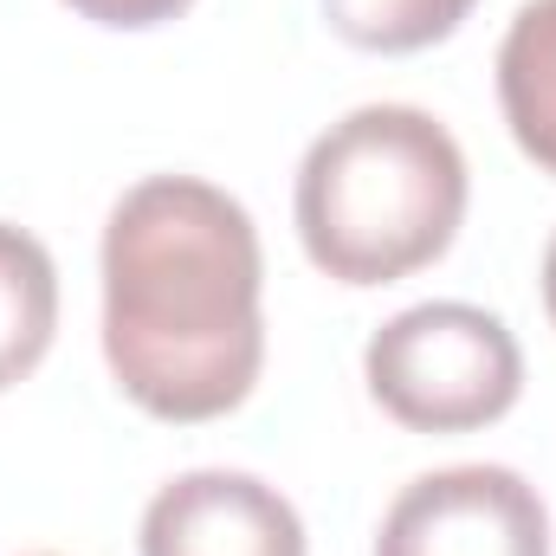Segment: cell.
I'll return each instance as SVG.
<instances>
[{
  "label": "cell",
  "instance_id": "obj_1",
  "mask_svg": "<svg viewBox=\"0 0 556 556\" xmlns=\"http://www.w3.org/2000/svg\"><path fill=\"white\" fill-rule=\"evenodd\" d=\"M253 214L194 175L137 181L104 227V356L155 420L240 408L266 363Z\"/></svg>",
  "mask_w": 556,
  "mask_h": 556
},
{
  "label": "cell",
  "instance_id": "obj_2",
  "mask_svg": "<svg viewBox=\"0 0 556 556\" xmlns=\"http://www.w3.org/2000/svg\"><path fill=\"white\" fill-rule=\"evenodd\" d=\"M466 220V155L415 104H363L304 149L298 240L337 285L433 266Z\"/></svg>",
  "mask_w": 556,
  "mask_h": 556
},
{
  "label": "cell",
  "instance_id": "obj_3",
  "mask_svg": "<svg viewBox=\"0 0 556 556\" xmlns=\"http://www.w3.org/2000/svg\"><path fill=\"white\" fill-rule=\"evenodd\" d=\"M369 395L415 433H472L525 389L518 337L479 304H415L363 350Z\"/></svg>",
  "mask_w": 556,
  "mask_h": 556
},
{
  "label": "cell",
  "instance_id": "obj_4",
  "mask_svg": "<svg viewBox=\"0 0 556 556\" xmlns=\"http://www.w3.org/2000/svg\"><path fill=\"white\" fill-rule=\"evenodd\" d=\"M376 556H551V511L511 466H446L389 505Z\"/></svg>",
  "mask_w": 556,
  "mask_h": 556
},
{
  "label": "cell",
  "instance_id": "obj_5",
  "mask_svg": "<svg viewBox=\"0 0 556 556\" xmlns=\"http://www.w3.org/2000/svg\"><path fill=\"white\" fill-rule=\"evenodd\" d=\"M142 556H304V525L253 472H181L142 511Z\"/></svg>",
  "mask_w": 556,
  "mask_h": 556
},
{
  "label": "cell",
  "instance_id": "obj_6",
  "mask_svg": "<svg viewBox=\"0 0 556 556\" xmlns=\"http://www.w3.org/2000/svg\"><path fill=\"white\" fill-rule=\"evenodd\" d=\"M498 104L518 149L556 175V0H525L498 46Z\"/></svg>",
  "mask_w": 556,
  "mask_h": 556
},
{
  "label": "cell",
  "instance_id": "obj_7",
  "mask_svg": "<svg viewBox=\"0 0 556 556\" xmlns=\"http://www.w3.org/2000/svg\"><path fill=\"white\" fill-rule=\"evenodd\" d=\"M52 330H59L52 253L26 227L0 220V389L39 369V356L52 350Z\"/></svg>",
  "mask_w": 556,
  "mask_h": 556
},
{
  "label": "cell",
  "instance_id": "obj_8",
  "mask_svg": "<svg viewBox=\"0 0 556 556\" xmlns=\"http://www.w3.org/2000/svg\"><path fill=\"white\" fill-rule=\"evenodd\" d=\"M466 13L472 0H324L330 33L363 52H420L446 39Z\"/></svg>",
  "mask_w": 556,
  "mask_h": 556
},
{
  "label": "cell",
  "instance_id": "obj_9",
  "mask_svg": "<svg viewBox=\"0 0 556 556\" xmlns=\"http://www.w3.org/2000/svg\"><path fill=\"white\" fill-rule=\"evenodd\" d=\"M72 13L98 20V26H124V33H142V26H162L175 13H188L194 0H65Z\"/></svg>",
  "mask_w": 556,
  "mask_h": 556
},
{
  "label": "cell",
  "instance_id": "obj_10",
  "mask_svg": "<svg viewBox=\"0 0 556 556\" xmlns=\"http://www.w3.org/2000/svg\"><path fill=\"white\" fill-rule=\"evenodd\" d=\"M544 311H551V324H556V233H551V247H544Z\"/></svg>",
  "mask_w": 556,
  "mask_h": 556
}]
</instances>
